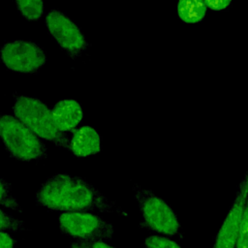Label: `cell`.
<instances>
[{"mask_svg": "<svg viewBox=\"0 0 248 248\" xmlns=\"http://www.w3.org/2000/svg\"><path fill=\"white\" fill-rule=\"evenodd\" d=\"M36 202L48 209L63 212L99 211L127 215L92 184L81 177L65 173L46 179L36 194Z\"/></svg>", "mask_w": 248, "mask_h": 248, "instance_id": "1", "label": "cell"}, {"mask_svg": "<svg viewBox=\"0 0 248 248\" xmlns=\"http://www.w3.org/2000/svg\"><path fill=\"white\" fill-rule=\"evenodd\" d=\"M145 248H182L176 241L168 236L154 234L144 240Z\"/></svg>", "mask_w": 248, "mask_h": 248, "instance_id": "15", "label": "cell"}, {"mask_svg": "<svg viewBox=\"0 0 248 248\" xmlns=\"http://www.w3.org/2000/svg\"><path fill=\"white\" fill-rule=\"evenodd\" d=\"M207 10L211 11H224L227 10L231 5V0H203Z\"/></svg>", "mask_w": 248, "mask_h": 248, "instance_id": "18", "label": "cell"}, {"mask_svg": "<svg viewBox=\"0 0 248 248\" xmlns=\"http://www.w3.org/2000/svg\"><path fill=\"white\" fill-rule=\"evenodd\" d=\"M26 230L25 223L22 220L16 219L11 214L0 209V232H23Z\"/></svg>", "mask_w": 248, "mask_h": 248, "instance_id": "14", "label": "cell"}, {"mask_svg": "<svg viewBox=\"0 0 248 248\" xmlns=\"http://www.w3.org/2000/svg\"><path fill=\"white\" fill-rule=\"evenodd\" d=\"M16 5L19 13L29 20L38 19L44 12V3L41 0H17Z\"/></svg>", "mask_w": 248, "mask_h": 248, "instance_id": "12", "label": "cell"}, {"mask_svg": "<svg viewBox=\"0 0 248 248\" xmlns=\"http://www.w3.org/2000/svg\"><path fill=\"white\" fill-rule=\"evenodd\" d=\"M14 112L39 138L52 141L59 148L70 150V140L54 123L51 110L41 100L19 95L15 98Z\"/></svg>", "mask_w": 248, "mask_h": 248, "instance_id": "2", "label": "cell"}, {"mask_svg": "<svg viewBox=\"0 0 248 248\" xmlns=\"http://www.w3.org/2000/svg\"><path fill=\"white\" fill-rule=\"evenodd\" d=\"M0 205H3L9 209L21 212V206L17 200L12 195L11 185L0 177Z\"/></svg>", "mask_w": 248, "mask_h": 248, "instance_id": "13", "label": "cell"}, {"mask_svg": "<svg viewBox=\"0 0 248 248\" xmlns=\"http://www.w3.org/2000/svg\"><path fill=\"white\" fill-rule=\"evenodd\" d=\"M133 193L142 217V224L146 228L168 237L179 233L180 223L177 215L166 201L152 190L139 184L133 185Z\"/></svg>", "mask_w": 248, "mask_h": 248, "instance_id": "4", "label": "cell"}, {"mask_svg": "<svg viewBox=\"0 0 248 248\" xmlns=\"http://www.w3.org/2000/svg\"><path fill=\"white\" fill-rule=\"evenodd\" d=\"M235 248H248V198L244 207Z\"/></svg>", "mask_w": 248, "mask_h": 248, "instance_id": "16", "label": "cell"}, {"mask_svg": "<svg viewBox=\"0 0 248 248\" xmlns=\"http://www.w3.org/2000/svg\"><path fill=\"white\" fill-rule=\"evenodd\" d=\"M16 240L6 232H0V248H14Z\"/></svg>", "mask_w": 248, "mask_h": 248, "instance_id": "19", "label": "cell"}, {"mask_svg": "<svg viewBox=\"0 0 248 248\" xmlns=\"http://www.w3.org/2000/svg\"><path fill=\"white\" fill-rule=\"evenodd\" d=\"M46 25L56 43L73 58L81 55L89 46L79 27L59 10L52 9L46 14Z\"/></svg>", "mask_w": 248, "mask_h": 248, "instance_id": "6", "label": "cell"}, {"mask_svg": "<svg viewBox=\"0 0 248 248\" xmlns=\"http://www.w3.org/2000/svg\"><path fill=\"white\" fill-rule=\"evenodd\" d=\"M0 138L9 154L17 160H41L47 156L40 138L13 115L0 113Z\"/></svg>", "mask_w": 248, "mask_h": 248, "instance_id": "3", "label": "cell"}, {"mask_svg": "<svg viewBox=\"0 0 248 248\" xmlns=\"http://www.w3.org/2000/svg\"><path fill=\"white\" fill-rule=\"evenodd\" d=\"M0 54L8 69L20 73H36L46 60L38 44L25 40L6 43L1 46Z\"/></svg>", "mask_w": 248, "mask_h": 248, "instance_id": "7", "label": "cell"}, {"mask_svg": "<svg viewBox=\"0 0 248 248\" xmlns=\"http://www.w3.org/2000/svg\"><path fill=\"white\" fill-rule=\"evenodd\" d=\"M51 113L54 123L61 132L75 131L83 117L81 106L72 99L60 100L52 108Z\"/></svg>", "mask_w": 248, "mask_h": 248, "instance_id": "9", "label": "cell"}, {"mask_svg": "<svg viewBox=\"0 0 248 248\" xmlns=\"http://www.w3.org/2000/svg\"><path fill=\"white\" fill-rule=\"evenodd\" d=\"M70 248H116L108 242L100 240H75Z\"/></svg>", "mask_w": 248, "mask_h": 248, "instance_id": "17", "label": "cell"}, {"mask_svg": "<svg viewBox=\"0 0 248 248\" xmlns=\"http://www.w3.org/2000/svg\"><path fill=\"white\" fill-rule=\"evenodd\" d=\"M248 198V168L240 180L234 200L217 232L212 248H235Z\"/></svg>", "mask_w": 248, "mask_h": 248, "instance_id": "8", "label": "cell"}, {"mask_svg": "<svg viewBox=\"0 0 248 248\" xmlns=\"http://www.w3.org/2000/svg\"><path fill=\"white\" fill-rule=\"evenodd\" d=\"M70 151L77 157H86L101 151L99 133L91 126H82L73 131Z\"/></svg>", "mask_w": 248, "mask_h": 248, "instance_id": "10", "label": "cell"}, {"mask_svg": "<svg viewBox=\"0 0 248 248\" xmlns=\"http://www.w3.org/2000/svg\"><path fill=\"white\" fill-rule=\"evenodd\" d=\"M176 10L178 17L185 23L202 21L207 12L203 0H179Z\"/></svg>", "mask_w": 248, "mask_h": 248, "instance_id": "11", "label": "cell"}, {"mask_svg": "<svg viewBox=\"0 0 248 248\" xmlns=\"http://www.w3.org/2000/svg\"><path fill=\"white\" fill-rule=\"evenodd\" d=\"M59 227L63 233L76 240L108 242L114 233L110 222L91 212H63L59 216Z\"/></svg>", "mask_w": 248, "mask_h": 248, "instance_id": "5", "label": "cell"}]
</instances>
